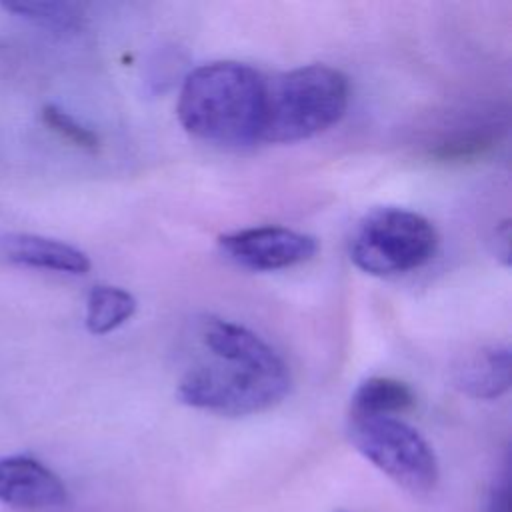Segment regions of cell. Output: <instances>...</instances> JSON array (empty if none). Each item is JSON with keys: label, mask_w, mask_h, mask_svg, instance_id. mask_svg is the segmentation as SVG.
I'll return each mask as SVG.
<instances>
[{"label": "cell", "mask_w": 512, "mask_h": 512, "mask_svg": "<svg viewBox=\"0 0 512 512\" xmlns=\"http://www.w3.org/2000/svg\"><path fill=\"white\" fill-rule=\"evenodd\" d=\"M486 512H510V482L508 472H504L488 492Z\"/></svg>", "instance_id": "cell-14"}, {"label": "cell", "mask_w": 512, "mask_h": 512, "mask_svg": "<svg viewBox=\"0 0 512 512\" xmlns=\"http://www.w3.org/2000/svg\"><path fill=\"white\" fill-rule=\"evenodd\" d=\"M452 382L470 398H500L510 388V348L488 344L464 354L452 370Z\"/></svg>", "instance_id": "cell-9"}, {"label": "cell", "mask_w": 512, "mask_h": 512, "mask_svg": "<svg viewBox=\"0 0 512 512\" xmlns=\"http://www.w3.org/2000/svg\"><path fill=\"white\" fill-rule=\"evenodd\" d=\"M438 248L434 224L406 208L370 210L350 236V260L370 276H396L432 260Z\"/></svg>", "instance_id": "cell-4"}, {"label": "cell", "mask_w": 512, "mask_h": 512, "mask_svg": "<svg viewBox=\"0 0 512 512\" xmlns=\"http://www.w3.org/2000/svg\"><path fill=\"white\" fill-rule=\"evenodd\" d=\"M218 248L240 268L274 272L314 258L318 242L314 236L286 226H254L220 236Z\"/></svg>", "instance_id": "cell-6"}, {"label": "cell", "mask_w": 512, "mask_h": 512, "mask_svg": "<svg viewBox=\"0 0 512 512\" xmlns=\"http://www.w3.org/2000/svg\"><path fill=\"white\" fill-rule=\"evenodd\" d=\"M40 118L44 122V126H48L54 134H58L62 140H66L68 144L86 150V152H96L100 148V138L98 134L84 126L82 122H78L72 114H68L66 110H62L56 104H46L40 110Z\"/></svg>", "instance_id": "cell-13"}, {"label": "cell", "mask_w": 512, "mask_h": 512, "mask_svg": "<svg viewBox=\"0 0 512 512\" xmlns=\"http://www.w3.org/2000/svg\"><path fill=\"white\" fill-rule=\"evenodd\" d=\"M288 364L258 366L216 358L188 368L178 382L182 404L218 416L240 418L266 412L290 392Z\"/></svg>", "instance_id": "cell-3"}, {"label": "cell", "mask_w": 512, "mask_h": 512, "mask_svg": "<svg viewBox=\"0 0 512 512\" xmlns=\"http://www.w3.org/2000/svg\"><path fill=\"white\" fill-rule=\"evenodd\" d=\"M2 254L22 266L42 268L52 272L66 274H86L90 270V258L80 248L66 244L56 238L28 234V232H12L0 238Z\"/></svg>", "instance_id": "cell-8"}, {"label": "cell", "mask_w": 512, "mask_h": 512, "mask_svg": "<svg viewBox=\"0 0 512 512\" xmlns=\"http://www.w3.org/2000/svg\"><path fill=\"white\" fill-rule=\"evenodd\" d=\"M338 512H350V510H338Z\"/></svg>", "instance_id": "cell-15"}, {"label": "cell", "mask_w": 512, "mask_h": 512, "mask_svg": "<svg viewBox=\"0 0 512 512\" xmlns=\"http://www.w3.org/2000/svg\"><path fill=\"white\" fill-rule=\"evenodd\" d=\"M416 404V394L404 380L392 376H370L352 394L350 414L398 416Z\"/></svg>", "instance_id": "cell-10"}, {"label": "cell", "mask_w": 512, "mask_h": 512, "mask_svg": "<svg viewBox=\"0 0 512 512\" xmlns=\"http://www.w3.org/2000/svg\"><path fill=\"white\" fill-rule=\"evenodd\" d=\"M136 306V298L128 290L98 284L88 292L86 298V328L96 336L108 334L128 322L134 316Z\"/></svg>", "instance_id": "cell-11"}, {"label": "cell", "mask_w": 512, "mask_h": 512, "mask_svg": "<svg viewBox=\"0 0 512 512\" xmlns=\"http://www.w3.org/2000/svg\"><path fill=\"white\" fill-rule=\"evenodd\" d=\"M352 446L396 486L426 494L438 484L440 468L428 440L398 416L350 414Z\"/></svg>", "instance_id": "cell-5"}, {"label": "cell", "mask_w": 512, "mask_h": 512, "mask_svg": "<svg viewBox=\"0 0 512 512\" xmlns=\"http://www.w3.org/2000/svg\"><path fill=\"white\" fill-rule=\"evenodd\" d=\"M350 102L348 76L326 64H306L266 80L260 142L286 144L326 132Z\"/></svg>", "instance_id": "cell-2"}, {"label": "cell", "mask_w": 512, "mask_h": 512, "mask_svg": "<svg viewBox=\"0 0 512 512\" xmlns=\"http://www.w3.org/2000/svg\"><path fill=\"white\" fill-rule=\"evenodd\" d=\"M2 8L40 28L72 32L82 26V6L72 2H4Z\"/></svg>", "instance_id": "cell-12"}, {"label": "cell", "mask_w": 512, "mask_h": 512, "mask_svg": "<svg viewBox=\"0 0 512 512\" xmlns=\"http://www.w3.org/2000/svg\"><path fill=\"white\" fill-rule=\"evenodd\" d=\"M68 490L62 478L40 460L14 454L0 458V502L18 510L62 506Z\"/></svg>", "instance_id": "cell-7"}, {"label": "cell", "mask_w": 512, "mask_h": 512, "mask_svg": "<svg viewBox=\"0 0 512 512\" xmlns=\"http://www.w3.org/2000/svg\"><path fill=\"white\" fill-rule=\"evenodd\" d=\"M266 76L236 60L194 68L180 88L176 114L182 128L208 144L244 148L260 142Z\"/></svg>", "instance_id": "cell-1"}]
</instances>
